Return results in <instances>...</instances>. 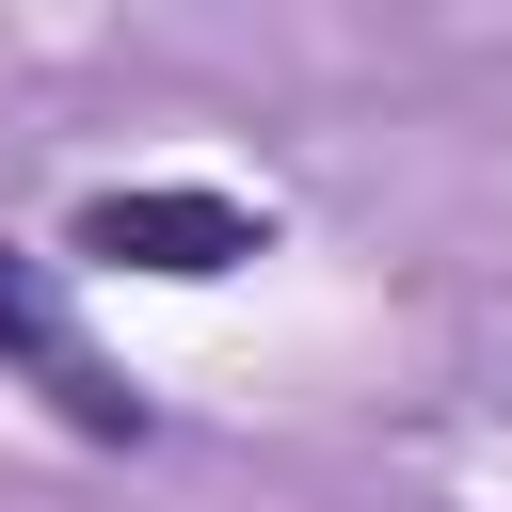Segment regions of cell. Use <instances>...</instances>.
Listing matches in <instances>:
<instances>
[{
	"instance_id": "obj_1",
	"label": "cell",
	"mask_w": 512,
	"mask_h": 512,
	"mask_svg": "<svg viewBox=\"0 0 512 512\" xmlns=\"http://www.w3.org/2000/svg\"><path fill=\"white\" fill-rule=\"evenodd\" d=\"M80 256L208 288V272H240V256H256V208H224V192H96V208H80Z\"/></svg>"
},
{
	"instance_id": "obj_2",
	"label": "cell",
	"mask_w": 512,
	"mask_h": 512,
	"mask_svg": "<svg viewBox=\"0 0 512 512\" xmlns=\"http://www.w3.org/2000/svg\"><path fill=\"white\" fill-rule=\"evenodd\" d=\"M0 352H48V288H32L16 256H0Z\"/></svg>"
}]
</instances>
